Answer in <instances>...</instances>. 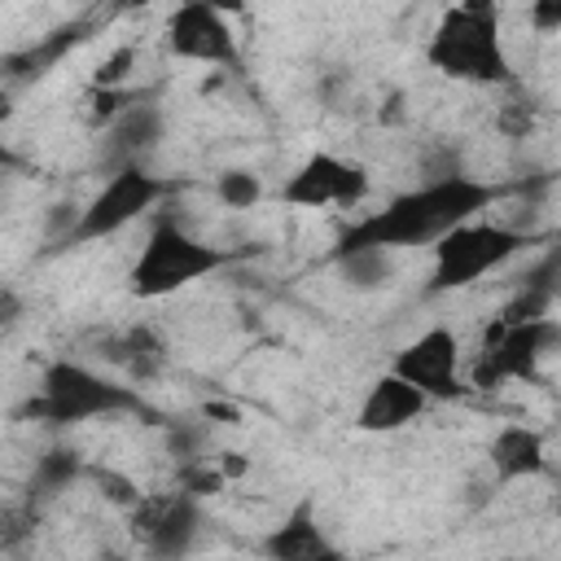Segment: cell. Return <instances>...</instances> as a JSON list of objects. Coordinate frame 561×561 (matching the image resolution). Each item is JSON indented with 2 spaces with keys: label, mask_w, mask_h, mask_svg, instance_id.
I'll use <instances>...</instances> for the list:
<instances>
[{
  "label": "cell",
  "mask_w": 561,
  "mask_h": 561,
  "mask_svg": "<svg viewBox=\"0 0 561 561\" xmlns=\"http://www.w3.org/2000/svg\"><path fill=\"white\" fill-rule=\"evenodd\" d=\"M26 162H22V153H13L4 140H0V175H13V171H22Z\"/></svg>",
  "instance_id": "obj_30"
},
{
  "label": "cell",
  "mask_w": 561,
  "mask_h": 561,
  "mask_svg": "<svg viewBox=\"0 0 561 561\" xmlns=\"http://www.w3.org/2000/svg\"><path fill=\"white\" fill-rule=\"evenodd\" d=\"M22 416H35L44 425H83L96 416H145L149 425H162V412L145 403V394L127 381H114L79 359H53L39 373V394L22 408Z\"/></svg>",
  "instance_id": "obj_2"
},
{
  "label": "cell",
  "mask_w": 561,
  "mask_h": 561,
  "mask_svg": "<svg viewBox=\"0 0 561 561\" xmlns=\"http://www.w3.org/2000/svg\"><path fill=\"white\" fill-rule=\"evenodd\" d=\"M92 31H96L92 18H75V22H61L57 31L39 35L35 44L4 53V57H0V83H13V88H18V83H35V79H44L66 53H75L83 39H92Z\"/></svg>",
  "instance_id": "obj_12"
},
{
  "label": "cell",
  "mask_w": 561,
  "mask_h": 561,
  "mask_svg": "<svg viewBox=\"0 0 561 561\" xmlns=\"http://www.w3.org/2000/svg\"><path fill=\"white\" fill-rule=\"evenodd\" d=\"M259 548H263L267 557H276V561H333V557H337V543L320 530L311 500H298V504L289 508V517L263 535Z\"/></svg>",
  "instance_id": "obj_15"
},
{
  "label": "cell",
  "mask_w": 561,
  "mask_h": 561,
  "mask_svg": "<svg viewBox=\"0 0 561 561\" xmlns=\"http://www.w3.org/2000/svg\"><path fill=\"white\" fill-rule=\"evenodd\" d=\"M131 66H136V48L131 44H123V48H114L101 66H96V75H92V88H123V79L131 75Z\"/></svg>",
  "instance_id": "obj_25"
},
{
  "label": "cell",
  "mask_w": 561,
  "mask_h": 561,
  "mask_svg": "<svg viewBox=\"0 0 561 561\" xmlns=\"http://www.w3.org/2000/svg\"><path fill=\"white\" fill-rule=\"evenodd\" d=\"M228 486V478L219 473V465L210 460V456H202V460H180L175 465V491H184V495H193V500H210V495H219Z\"/></svg>",
  "instance_id": "obj_20"
},
{
  "label": "cell",
  "mask_w": 561,
  "mask_h": 561,
  "mask_svg": "<svg viewBox=\"0 0 561 561\" xmlns=\"http://www.w3.org/2000/svg\"><path fill=\"white\" fill-rule=\"evenodd\" d=\"M83 469H88V460H83L75 447H66V443H53L44 456H35V469H31L26 495H31L35 504H44V500L61 495L66 486H75V482L83 478Z\"/></svg>",
  "instance_id": "obj_18"
},
{
  "label": "cell",
  "mask_w": 561,
  "mask_h": 561,
  "mask_svg": "<svg viewBox=\"0 0 561 561\" xmlns=\"http://www.w3.org/2000/svg\"><path fill=\"white\" fill-rule=\"evenodd\" d=\"M425 412H430V399H425L416 386H408L403 377L386 373V377H377V381L368 386V394H364V403H359V412H355V425H359L364 434H394V430L412 425V421L425 416Z\"/></svg>",
  "instance_id": "obj_13"
},
{
  "label": "cell",
  "mask_w": 561,
  "mask_h": 561,
  "mask_svg": "<svg viewBox=\"0 0 561 561\" xmlns=\"http://www.w3.org/2000/svg\"><path fill=\"white\" fill-rule=\"evenodd\" d=\"M83 478H92V482L101 486V495H105L110 504H118L123 513L145 495L127 473H118V469H110V465H88V469H83Z\"/></svg>",
  "instance_id": "obj_23"
},
{
  "label": "cell",
  "mask_w": 561,
  "mask_h": 561,
  "mask_svg": "<svg viewBox=\"0 0 561 561\" xmlns=\"http://www.w3.org/2000/svg\"><path fill=\"white\" fill-rule=\"evenodd\" d=\"M167 48L180 57V61H202V66H228L237 70L241 66V48H237V35L228 26V18L202 0H184L171 22H167Z\"/></svg>",
  "instance_id": "obj_11"
},
{
  "label": "cell",
  "mask_w": 561,
  "mask_h": 561,
  "mask_svg": "<svg viewBox=\"0 0 561 561\" xmlns=\"http://www.w3.org/2000/svg\"><path fill=\"white\" fill-rule=\"evenodd\" d=\"M486 456H491V473H495V482H522V478L543 473V465H548L543 434L530 430V425H504V430L491 438Z\"/></svg>",
  "instance_id": "obj_16"
},
{
  "label": "cell",
  "mask_w": 561,
  "mask_h": 561,
  "mask_svg": "<svg viewBox=\"0 0 561 561\" xmlns=\"http://www.w3.org/2000/svg\"><path fill=\"white\" fill-rule=\"evenodd\" d=\"M425 61L460 83H513L500 39V0H460L447 9L425 44Z\"/></svg>",
  "instance_id": "obj_3"
},
{
  "label": "cell",
  "mask_w": 561,
  "mask_h": 561,
  "mask_svg": "<svg viewBox=\"0 0 561 561\" xmlns=\"http://www.w3.org/2000/svg\"><path fill=\"white\" fill-rule=\"evenodd\" d=\"M202 416H206V421H224V425H237V421H241V412H237L232 403H206Z\"/></svg>",
  "instance_id": "obj_29"
},
{
  "label": "cell",
  "mask_w": 561,
  "mask_h": 561,
  "mask_svg": "<svg viewBox=\"0 0 561 561\" xmlns=\"http://www.w3.org/2000/svg\"><path fill=\"white\" fill-rule=\"evenodd\" d=\"M508 184H486L465 171H443L399 197H390L381 210L355 219L329 259L346 250H412V245H434L443 232H451L465 219H478L491 202H500Z\"/></svg>",
  "instance_id": "obj_1"
},
{
  "label": "cell",
  "mask_w": 561,
  "mask_h": 561,
  "mask_svg": "<svg viewBox=\"0 0 561 561\" xmlns=\"http://www.w3.org/2000/svg\"><path fill=\"white\" fill-rule=\"evenodd\" d=\"M39 526V504L26 495L18 504H4L0 508V552H18Z\"/></svg>",
  "instance_id": "obj_21"
},
{
  "label": "cell",
  "mask_w": 561,
  "mask_h": 561,
  "mask_svg": "<svg viewBox=\"0 0 561 561\" xmlns=\"http://www.w3.org/2000/svg\"><path fill=\"white\" fill-rule=\"evenodd\" d=\"M22 316H26L22 294H18V289H9V285H0V333L18 329V324H22Z\"/></svg>",
  "instance_id": "obj_27"
},
{
  "label": "cell",
  "mask_w": 561,
  "mask_h": 561,
  "mask_svg": "<svg viewBox=\"0 0 561 561\" xmlns=\"http://www.w3.org/2000/svg\"><path fill=\"white\" fill-rule=\"evenodd\" d=\"M346 276V285L355 289H373L381 280H390V250H346L333 259Z\"/></svg>",
  "instance_id": "obj_19"
},
{
  "label": "cell",
  "mask_w": 561,
  "mask_h": 561,
  "mask_svg": "<svg viewBox=\"0 0 561 561\" xmlns=\"http://www.w3.org/2000/svg\"><path fill=\"white\" fill-rule=\"evenodd\" d=\"M390 373L403 377L408 386H416L430 403H451V399H465V390H469L460 381V342L447 324H434L421 337H412L394 355Z\"/></svg>",
  "instance_id": "obj_10"
},
{
  "label": "cell",
  "mask_w": 561,
  "mask_h": 561,
  "mask_svg": "<svg viewBox=\"0 0 561 561\" xmlns=\"http://www.w3.org/2000/svg\"><path fill=\"white\" fill-rule=\"evenodd\" d=\"M167 451L180 460H202L206 456V425L202 421H167Z\"/></svg>",
  "instance_id": "obj_24"
},
{
  "label": "cell",
  "mask_w": 561,
  "mask_h": 561,
  "mask_svg": "<svg viewBox=\"0 0 561 561\" xmlns=\"http://www.w3.org/2000/svg\"><path fill=\"white\" fill-rule=\"evenodd\" d=\"M162 127H167V114L162 105L140 92L131 105H123L110 123H105V153L123 167V162H136L140 153H149L158 140H162Z\"/></svg>",
  "instance_id": "obj_14"
},
{
  "label": "cell",
  "mask_w": 561,
  "mask_h": 561,
  "mask_svg": "<svg viewBox=\"0 0 561 561\" xmlns=\"http://www.w3.org/2000/svg\"><path fill=\"white\" fill-rule=\"evenodd\" d=\"M202 4H210V9H219L224 18H228V13H241V9H245V0H202Z\"/></svg>",
  "instance_id": "obj_31"
},
{
  "label": "cell",
  "mask_w": 561,
  "mask_h": 561,
  "mask_svg": "<svg viewBox=\"0 0 561 561\" xmlns=\"http://www.w3.org/2000/svg\"><path fill=\"white\" fill-rule=\"evenodd\" d=\"M215 197H219L224 206H232V210H250V206L263 197V180H259L254 171H245V167H228V171L215 180Z\"/></svg>",
  "instance_id": "obj_22"
},
{
  "label": "cell",
  "mask_w": 561,
  "mask_h": 561,
  "mask_svg": "<svg viewBox=\"0 0 561 561\" xmlns=\"http://www.w3.org/2000/svg\"><path fill=\"white\" fill-rule=\"evenodd\" d=\"M530 245V237L522 228L508 224H486V219H465L451 232H443L434 241V272L425 294H456L478 285L482 276H491L495 267H504L508 259H517Z\"/></svg>",
  "instance_id": "obj_6"
},
{
  "label": "cell",
  "mask_w": 561,
  "mask_h": 561,
  "mask_svg": "<svg viewBox=\"0 0 561 561\" xmlns=\"http://www.w3.org/2000/svg\"><path fill=\"white\" fill-rule=\"evenodd\" d=\"M127 526L149 557H184L197 548L206 513H202V500L184 491H162V495H140L127 508Z\"/></svg>",
  "instance_id": "obj_8"
},
{
  "label": "cell",
  "mask_w": 561,
  "mask_h": 561,
  "mask_svg": "<svg viewBox=\"0 0 561 561\" xmlns=\"http://www.w3.org/2000/svg\"><path fill=\"white\" fill-rule=\"evenodd\" d=\"M232 259H237L232 250L197 241L180 224L162 219V224H153L145 250L136 254V263L127 272V294L140 298V302L167 298V294H175V289H184V285H193V280H202L210 272H224Z\"/></svg>",
  "instance_id": "obj_4"
},
{
  "label": "cell",
  "mask_w": 561,
  "mask_h": 561,
  "mask_svg": "<svg viewBox=\"0 0 561 561\" xmlns=\"http://www.w3.org/2000/svg\"><path fill=\"white\" fill-rule=\"evenodd\" d=\"M561 329L548 316H530V320H500L482 333V346H478V359H473V373H469V386L473 390H500L504 381H530L539 373V359L557 346Z\"/></svg>",
  "instance_id": "obj_7"
},
{
  "label": "cell",
  "mask_w": 561,
  "mask_h": 561,
  "mask_svg": "<svg viewBox=\"0 0 561 561\" xmlns=\"http://www.w3.org/2000/svg\"><path fill=\"white\" fill-rule=\"evenodd\" d=\"M368 171L359 162H346L337 153H307L294 175L280 188L285 206H302V210H320V206H337V210H355L368 197Z\"/></svg>",
  "instance_id": "obj_9"
},
{
  "label": "cell",
  "mask_w": 561,
  "mask_h": 561,
  "mask_svg": "<svg viewBox=\"0 0 561 561\" xmlns=\"http://www.w3.org/2000/svg\"><path fill=\"white\" fill-rule=\"evenodd\" d=\"M215 465H219V473H224L228 482H232V478H245V473H250V460H245L241 451H224V456H219Z\"/></svg>",
  "instance_id": "obj_28"
},
{
  "label": "cell",
  "mask_w": 561,
  "mask_h": 561,
  "mask_svg": "<svg viewBox=\"0 0 561 561\" xmlns=\"http://www.w3.org/2000/svg\"><path fill=\"white\" fill-rule=\"evenodd\" d=\"M105 359L118 364V368L127 373V381L140 386V381H153V377L162 373V364H167V342H162L149 324H131V329L105 337Z\"/></svg>",
  "instance_id": "obj_17"
},
{
  "label": "cell",
  "mask_w": 561,
  "mask_h": 561,
  "mask_svg": "<svg viewBox=\"0 0 561 561\" xmlns=\"http://www.w3.org/2000/svg\"><path fill=\"white\" fill-rule=\"evenodd\" d=\"M171 193V184L153 171H145L140 162H123L110 171V180L70 215V224L57 232V245L53 250H79V245H92V241H105L114 232H123L131 219L149 215L162 197Z\"/></svg>",
  "instance_id": "obj_5"
},
{
  "label": "cell",
  "mask_w": 561,
  "mask_h": 561,
  "mask_svg": "<svg viewBox=\"0 0 561 561\" xmlns=\"http://www.w3.org/2000/svg\"><path fill=\"white\" fill-rule=\"evenodd\" d=\"M530 26H535L539 35L561 31V0H535V4H530Z\"/></svg>",
  "instance_id": "obj_26"
}]
</instances>
